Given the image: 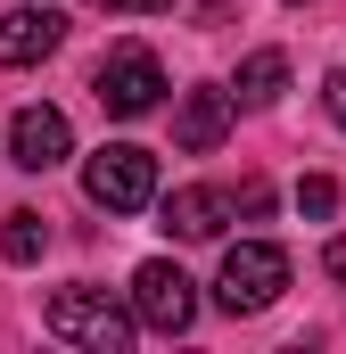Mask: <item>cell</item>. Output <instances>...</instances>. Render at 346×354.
Listing matches in <instances>:
<instances>
[{"instance_id": "1", "label": "cell", "mask_w": 346, "mask_h": 354, "mask_svg": "<svg viewBox=\"0 0 346 354\" xmlns=\"http://www.w3.org/2000/svg\"><path fill=\"white\" fill-rule=\"evenodd\" d=\"M42 330L66 338V346H91V354H124V346H132V330H140V313L116 305L107 288L75 280V288H58V297L42 305Z\"/></svg>"}, {"instance_id": "2", "label": "cell", "mask_w": 346, "mask_h": 354, "mask_svg": "<svg viewBox=\"0 0 346 354\" xmlns=\"http://www.w3.org/2000/svg\"><path fill=\"white\" fill-rule=\"evenodd\" d=\"M83 198L99 206V214H140V206L157 198V157H149V149H132V140L91 149V165H83Z\"/></svg>"}, {"instance_id": "3", "label": "cell", "mask_w": 346, "mask_h": 354, "mask_svg": "<svg viewBox=\"0 0 346 354\" xmlns=\"http://www.w3.org/2000/svg\"><path fill=\"white\" fill-rule=\"evenodd\" d=\"M280 288H289V256H280L272 239L223 248V272H215V305H223V313H264Z\"/></svg>"}, {"instance_id": "4", "label": "cell", "mask_w": 346, "mask_h": 354, "mask_svg": "<svg viewBox=\"0 0 346 354\" xmlns=\"http://www.w3.org/2000/svg\"><path fill=\"white\" fill-rule=\"evenodd\" d=\"M99 107L107 115H149L157 99H165V66H157V50H140V41H124V50H107L99 58Z\"/></svg>"}, {"instance_id": "5", "label": "cell", "mask_w": 346, "mask_h": 354, "mask_svg": "<svg viewBox=\"0 0 346 354\" xmlns=\"http://www.w3.org/2000/svg\"><path fill=\"white\" fill-rule=\"evenodd\" d=\"M132 313H140V330L181 338V330L198 322V288H190V272H181V264H140V272H132Z\"/></svg>"}, {"instance_id": "6", "label": "cell", "mask_w": 346, "mask_h": 354, "mask_svg": "<svg viewBox=\"0 0 346 354\" xmlns=\"http://www.w3.org/2000/svg\"><path fill=\"white\" fill-rule=\"evenodd\" d=\"M66 149H75V124H66L58 107H17V124H8V157H17L25 174L66 165Z\"/></svg>"}, {"instance_id": "7", "label": "cell", "mask_w": 346, "mask_h": 354, "mask_svg": "<svg viewBox=\"0 0 346 354\" xmlns=\"http://www.w3.org/2000/svg\"><path fill=\"white\" fill-rule=\"evenodd\" d=\"M66 41V17L42 0V8H8L0 17V66H42L50 50Z\"/></svg>"}, {"instance_id": "8", "label": "cell", "mask_w": 346, "mask_h": 354, "mask_svg": "<svg viewBox=\"0 0 346 354\" xmlns=\"http://www.w3.org/2000/svg\"><path fill=\"white\" fill-rule=\"evenodd\" d=\"M223 132H231V91H215V83L181 91V107H173V140H181L190 157H206V149H223Z\"/></svg>"}, {"instance_id": "9", "label": "cell", "mask_w": 346, "mask_h": 354, "mask_svg": "<svg viewBox=\"0 0 346 354\" xmlns=\"http://www.w3.org/2000/svg\"><path fill=\"white\" fill-rule=\"evenodd\" d=\"M239 214V198H223V189H173L165 198V231H181V239H223V223Z\"/></svg>"}, {"instance_id": "10", "label": "cell", "mask_w": 346, "mask_h": 354, "mask_svg": "<svg viewBox=\"0 0 346 354\" xmlns=\"http://www.w3.org/2000/svg\"><path fill=\"white\" fill-rule=\"evenodd\" d=\"M280 91H289V58H280V50H256V58L239 66V107H272Z\"/></svg>"}, {"instance_id": "11", "label": "cell", "mask_w": 346, "mask_h": 354, "mask_svg": "<svg viewBox=\"0 0 346 354\" xmlns=\"http://www.w3.org/2000/svg\"><path fill=\"white\" fill-rule=\"evenodd\" d=\"M0 223H8V231H0V256H8V264H33V256L50 248V223H42L33 206H8Z\"/></svg>"}, {"instance_id": "12", "label": "cell", "mask_w": 346, "mask_h": 354, "mask_svg": "<svg viewBox=\"0 0 346 354\" xmlns=\"http://www.w3.org/2000/svg\"><path fill=\"white\" fill-rule=\"evenodd\" d=\"M297 198H305V214H330V206H338V181H330V174H313Z\"/></svg>"}, {"instance_id": "13", "label": "cell", "mask_w": 346, "mask_h": 354, "mask_svg": "<svg viewBox=\"0 0 346 354\" xmlns=\"http://www.w3.org/2000/svg\"><path fill=\"white\" fill-rule=\"evenodd\" d=\"M107 17H157V8H173V0H99Z\"/></svg>"}, {"instance_id": "14", "label": "cell", "mask_w": 346, "mask_h": 354, "mask_svg": "<svg viewBox=\"0 0 346 354\" xmlns=\"http://www.w3.org/2000/svg\"><path fill=\"white\" fill-rule=\"evenodd\" d=\"M330 115H338V124H346V66H338V75H330Z\"/></svg>"}, {"instance_id": "15", "label": "cell", "mask_w": 346, "mask_h": 354, "mask_svg": "<svg viewBox=\"0 0 346 354\" xmlns=\"http://www.w3.org/2000/svg\"><path fill=\"white\" fill-rule=\"evenodd\" d=\"M330 272H338V280H346V239H330Z\"/></svg>"}]
</instances>
